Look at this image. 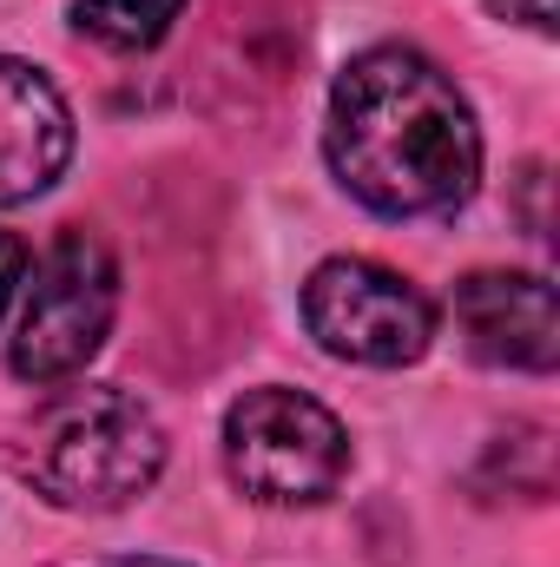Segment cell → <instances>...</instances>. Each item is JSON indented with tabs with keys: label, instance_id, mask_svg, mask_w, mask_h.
Returning <instances> with one entry per match:
<instances>
[{
	"label": "cell",
	"instance_id": "obj_1",
	"mask_svg": "<svg viewBox=\"0 0 560 567\" xmlns=\"http://www.w3.org/2000/svg\"><path fill=\"white\" fill-rule=\"evenodd\" d=\"M323 152L336 185L383 218L455 212L481 178V126L416 47H370L336 73Z\"/></svg>",
	"mask_w": 560,
	"mask_h": 567
},
{
	"label": "cell",
	"instance_id": "obj_2",
	"mask_svg": "<svg viewBox=\"0 0 560 567\" xmlns=\"http://www.w3.org/2000/svg\"><path fill=\"white\" fill-rule=\"evenodd\" d=\"M165 468V429L126 390H60L13 435V475L53 508L106 515L139 502Z\"/></svg>",
	"mask_w": 560,
	"mask_h": 567
},
{
	"label": "cell",
	"instance_id": "obj_3",
	"mask_svg": "<svg viewBox=\"0 0 560 567\" xmlns=\"http://www.w3.org/2000/svg\"><path fill=\"white\" fill-rule=\"evenodd\" d=\"M225 468L265 508H310L350 475V435L303 390H245L225 410Z\"/></svg>",
	"mask_w": 560,
	"mask_h": 567
},
{
	"label": "cell",
	"instance_id": "obj_4",
	"mask_svg": "<svg viewBox=\"0 0 560 567\" xmlns=\"http://www.w3.org/2000/svg\"><path fill=\"white\" fill-rule=\"evenodd\" d=\"M120 317V265L113 251L93 238V231H66L27 284V303H20V323H13V377L27 383H66L80 377L106 330Z\"/></svg>",
	"mask_w": 560,
	"mask_h": 567
},
{
	"label": "cell",
	"instance_id": "obj_5",
	"mask_svg": "<svg viewBox=\"0 0 560 567\" xmlns=\"http://www.w3.org/2000/svg\"><path fill=\"white\" fill-rule=\"evenodd\" d=\"M303 323L310 337L370 370H403L435 343V303L390 265L370 258H330L303 284Z\"/></svg>",
	"mask_w": 560,
	"mask_h": 567
},
{
	"label": "cell",
	"instance_id": "obj_6",
	"mask_svg": "<svg viewBox=\"0 0 560 567\" xmlns=\"http://www.w3.org/2000/svg\"><path fill=\"white\" fill-rule=\"evenodd\" d=\"M455 330L475 363L548 377L560 357L554 284L535 271H475L455 284Z\"/></svg>",
	"mask_w": 560,
	"mask_h": 567
},
{
	"label": "cell",
	"instance_id": "obj_7",
	"mask_svg": "<svg viewBox=\"0 0 560 567\" xmlns=\"http://www.w3.org/2000/svg\"><path fill=\"white\" fill-rule=\"evenodd\" d=\"M73 158V113L60 100V86L0 53V205H27L40 198Z\"/></svg>",
	"mask_w": 560,
	"mask_h": 567
},
{
	"label": "cell",
	"instance_id": "obj_8",
	"mask_svg": "<svg viewBox=\"0 0 560 567\" xmlns=\"http://www.w3.org/2000/svg\"><path fill=\"white\" fill-rule=\"evenodd\" d=\"M185 0H73V27L113 53H145L172 33Z\"/></svg>",
	"mask_w": 560,
	"mask_h": 567
},
{
	"label": "cell",
	"instance_id": "obj_9",
	"mask_svg": "<svg viewBox=\"0 0 560 567\" xmlns=\"http://www.w3.org/2000/svg\"><path fill=\"white\" fill-rule=\"evenodd\" d=\"M27 265H33L27 245H20L13 231H0V317H7V303H13V290L27 284Z\"/></svg>",
	"mask_w": 560,
	"mask_h": 567
},
{
	"label": "cell",
	"instance_id": "obj_10",
	"mask_svg": "<svg viewBox=\"0 0 560 567\" xmlns=\"http://www.w3.org/2000/svg\"><path fill=\"white\" fill-rule=\"evenodd\" d=\"M501 20H521V27H535V33H554V0H488Z\"/></svg>",
	"mask_w": 560,
	"mask_h": 567
},
{
	"label": "cell",
	"instance_id": "obj_11",
	"mask_svg": "<svg viewBox=\"0 0 560 567\" xmlns=\"http://www.w3.org/2000/svg\"><path fill=\"white\" fill-rule=\"evenodd\" d=\"M113 567H178V561H152V555H133V561H113Z\"/></svg>",
	"mask_w": 560,
	"mask_h": 567
}]
</instances>
